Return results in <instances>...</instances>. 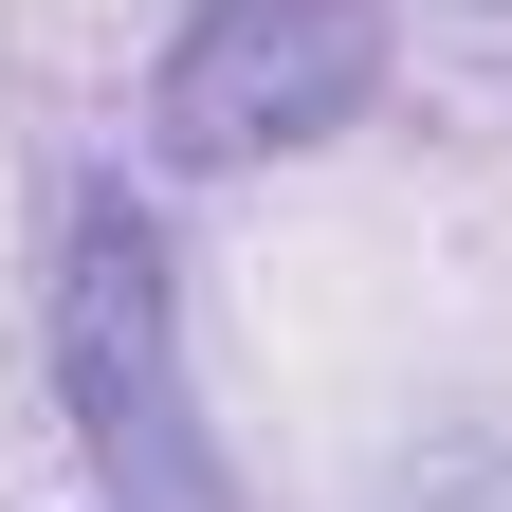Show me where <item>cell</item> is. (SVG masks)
Instances as JSON below:
<instances>
[{
	"mask_svg": "<svg viewBox=\"0 0 512 512\" xmlns=\"http://www.w3.org/2000/svg\"><path fill=\"white\" fill-rule=\"evenodd\" d=\"M55 403H74L92 512H238L220 439H202V384H183L165 220L128 183H74V220H55Z\"/></svg>",
	"mask_w": 512,
	"mask_h": 512,
	"instance_id": "cell-1",
	"label": "cell"
},
{
	"mask_svg": "<svg viewBox=\"0 0 512 512\" xmlns=\"http://www.w3.org/2000/svg\"><path fill=\"white\" fill-rule=\"evenodd\" d=\"M384 92V0H202L165 37V165H275V147H330V128Z\"/></svg>",
	"mask_w": 512,
	"mask_h": 512,
	"instance_id": "cell-2",
	"label": "cell"
},
{
	"mask_svg": "<svg viewBox=\"0 0 512 512\" xmlns=\"http://www.w3.org/2000/svg\"><path fill=\"white\" fill-rule=\"evenodd\" d=\"M366 512H512V421H458V439H421V458L384 476Z\"/></svg>",
	"mask_w": 512,
	"mask_h": 512,
	"instance_id": "cell-3",
	"label": "cell"
}]
</instances>
